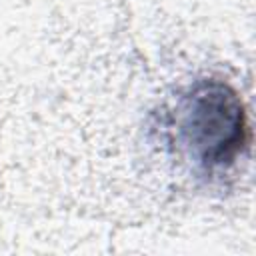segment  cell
Listing matches in <instances>:
<instances>
[{
    "label": "cell",
    "mask_w": 256,
    "mask_h": 256,
    "mask_svg": "<svg viewBox=\"0 0 256 256\" xmlns=\"http://www.w3.org/2000/svg\"><path fill=\"white\" fill-rule=\"evenodd\" d=\"M166 156L200 186H218L248 158L252 124L238 88L218 74L178 86L152 114Z\"/></svg>",
    "instance_id": "obj_1"
}]
</instances>
